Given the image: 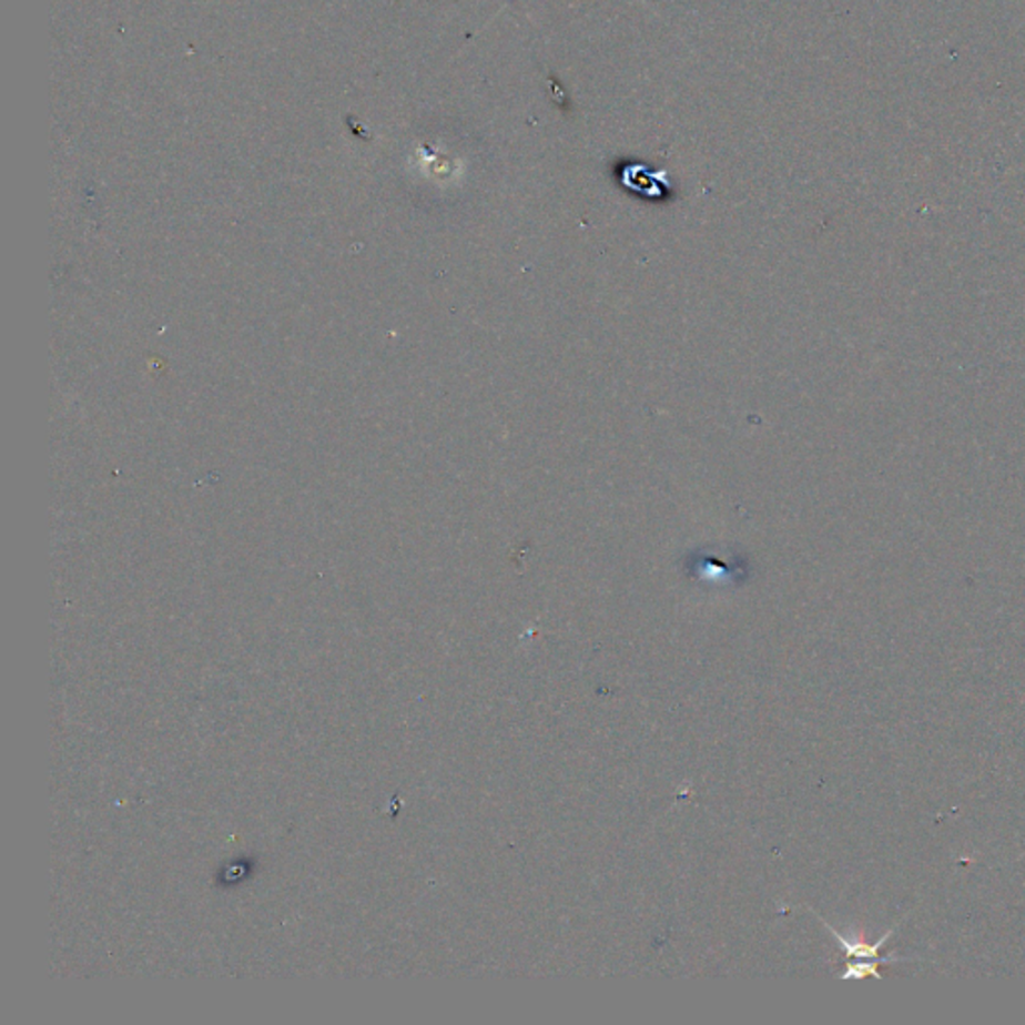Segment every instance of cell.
<instances>
[{"label":"cell","instance_id":"cell-1","mask_svg":"<svg viewBox=\"0 0 1025 1025\" xmlns=\"http://www.w3.org/2000/svg\"><path fill=\"white\" fill-rule=\"evenodd\" d=\"M823 925L830 930V933L833 935V937H838V942H840L841 947L845 950V954L850 955V957H855V960H875V962H882V964H885V962H890V960L895 957V955H890V957H882V960L877 957V954H880V950H882L883 944L890 940V935H892L893 930H890V932L885 933L883 937H880L875 944L870 945L865 944V942H862V940H848V937H843V935H841L838 930H833V927H831L830 923L823 922Z\"/></svg>","mask_w":1025,"mask_h":1025}]
</instances>
